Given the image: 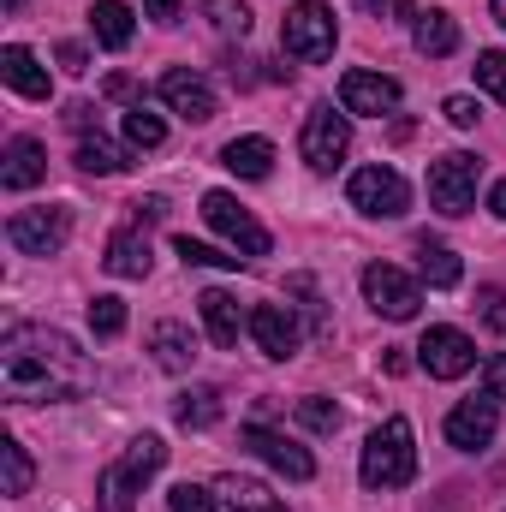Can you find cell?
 <instances>
[{"label":"cell","mask_w":506,"mask_h":512,"mask_svg":"<svg viewBox=\"0 0 506 512\" xmlns=\"http://www.w3.org/2000/svg\"><path fill=\"white\" fill-rule=\"evenodd\" d=\"M96 370L90 358L78 352V340H66L60 328H6L0 340V387L18 399V405H36V399H78L90 393Z\"/></svg>","instance_id":"1"},{"label":"cell","mask_w":506,"mask_h":512,"mask_svg":"<svg viewBox=\"0 0 506 512\" xmlns=\"http://www.w3.org/2000/svg\"><path fill=\"white\" fill-rule=\"evenodd\" d=\"M417 477V447H411V423L387 417L376 435L364 441V489H405Z\"/></svg>","instance_id":"2"},{"label":"cell","mask_w":506,"mask_h":512,"mask_svg":"<svg viewBox=\"0 0 506 512\" xmlns=\"http://www.w3.org/2000/svg\"><path fill=\"white\" fill-rule=\"evenodd\" d=\"M334 42H340V24H334V6H322V0L292 6L286 24H280V48L292 60H304V66H322L334 54Z\"/></svg>","instance_id":"3"},{"label":"cell","mask_w":506,"mask_h":512,"mask_svg":"<svg viewBox=\"0 0 506 512\" xmlns=\"http://www.w3.org/2000/svg\"><path fill=\"white\" fill-rule=\"evenodd\" d=\"M203 221L245 256V262H251V256H268V233H262V221H256L233 191H209V197H203Z\"/></svg>","instance_id":"4"},{"label":"cell","mask_w":506,"mask_h":512,"mask_svg":"<svg viewBox=\"0 0 506 512\" xmlns=\"http://www.w3.org/2000/svg\"><path fill=\"white\" fill-rule=\"evenodd\" d=\"M364 298H370V310L387 316V322H411L423 310V286L405 268H393V262H370L364 268Z\"/></svg>","instance_id":"5"},{"label":"cell","mask_w":506,"mask_h":512,"mask_svg":"<svg viewBox=\"0 0 506 512\" xmlns=\"http://www.w3.org/2000/svg\"><path fill=\"white\" fill-rule=\"evenodd\" d=\"M6 239H12V251H24V256L66 251V239H72V209H18V215L6 221Z\"/></svg>","instance_id":"6"},{"label":"cell","mask_w":506,"mask_h":512,"mask_svg":"<svg viewBox=\"0 0 506 512\" xmlns=\"http://www.w3.org/2000/svg\"><path fill=\"white\" fill-rule=\"evenodd\" d=\"M346 191H352V209H364V215H376V221H399V215L411 209V185H405L393 167H358Z\"/></svg>","instance_id":"7"},{"label":"cell","mask_w":506,"mask_h":512,"mask_svg":"<svg viewBox=\"0 0 506 512\" xmlns=\"http://www.w3.org/2000/svg\"><path fill=\"white\" fill-rule=\"evenodd\" d=\"M298 149H304V161H310L316 173H334V167L346 161V149H352V120L334 114V108H310Z\"/></svg>","instance_id":"8"},{"label":"cell","mask_w":506,"mask_h":512,"mask_svg":"<svg viewBox=\"0 0 506 512\" xmlns=\"http://www.w3.org/2000/svg\"><path fill=\"white\" fill-rule=\"evenodd\" d=\"M429 203L441 215H465L477 203V155H441V161H429Z\"/></svg>","instance_id":"9"},{"label":"cell","mask_w":506,"mask_h":512,"mask_svg":"<svg viewBox=\"0 0 506 512\" xmlns=\"http://www.w3.org/2000/svg\"><path fill=\"white\" fill-rule=\"evenodd\" d=\"M239 441L251 447L268 471H280V477H292V483H310V477H316V459H310L298 441H286L280 429H268V423H245V429H239Z\"/></svg>","instance_id":"10"},{"label":"cell","mask_w":506,"mask_h":512,"mask_svg":"<svg viewBox=\"0 0 506 512\" xmlns=\"http://www.w3.org/2000/svg\"><path fill=\"white\" fill-rule=\"evenodd\" d=\"M417 364H423L435 382H453V376H465V370L477 364V346H471V334H459V328H429V334L417 340Z\"/></svg>","instance_id":"11"},{"label":"cell","mask_w":506,"mask_h":512,"mask_svg":"<svg viewBox=\"0 0 506 512\" xmlns=\"http://www.w3.org/2000/svg\"><path fill=\"white\" fill-rule=\"evenodd\" d=\"M340 108L346 114H370V120H381V114H393L399 108V84L393 78H381V72H346L340 78Z\"/></svg>","instance_id":"12"},{"label":"cell","mask_w":506,"mask_h":512,"mask_svg":"<svg viewBox=\"0 0 506 512\" xmlns=\"http://www.w3.org/2000/svg\"><path fill=\"white\" fill-rule=\"evenodd\" d=\"M495 399L483 393V399H459L453 411H447V441L459 447V453H477V447H489L495 441Z\"/></svg>","instance_id":"13"},{"label":"cell","mask_w":506,"mask_h":512,"mask_svg":"<svg viewBox=\"0 0 506 512\" xmlns=\"http://www.w3.org/2000/svg\"><path fill=\"white\" fill-rule=\"evenodd\" d=\"M161 102H167L173 114H185L191 126L215 120V90H209V78H197V72H185V66H173V72L161 78Z\"/></svg>","instance_id":"14"},{"label":"cell","mask_w":506,"mask_h":512,"mask_svg":"<svg viewBox=\"0 0 506 512\" xmlns=\"http://www.w3.org/2000/svg\"><path fill=\"white\" fill-rule=\"evenodd\" d=\"M251 340L268 358H292L298 352V316L286 304H256L251 310Z\"/></svg>","instance_id":"15"},{"label":"cell","mask_w":506,"mask_h":512,"mask_svg":"<svg viewBox=\"0 0 506 512\" xmlns=\"http://www.w3.org/2000/svg\"><path fill=\"white\" fill-rule=\"evenodd\" d=\"M0 78H6L18 96H30V102H48V90H54V84H48V66H42L30 48H18V42L0 48Z\"/></svg>","instance_id":"16"},{"label":"cell","mask_w":506,"mask_h":512,"mask_svg":"<svg viewBox=\"0 0 506 512\" xmlns=\"http://www.w3.org/2000/svg\"><path fill=\"white\" fill-rule=\"evenodd\" d=\"M42 173H48L42 143L36 137H12L6 143V161H0V185L6 191H30V185H42Z\"/></svg>","instance_id":"17"},{"label":"cell","mask_w":506,"mask_h":512,"mask_svg":"<svg viewBox=\"0 0 506 512\" xmlns=\"http://www.w3.org/2000/svg\"><path fill=\"white\" fill-rule=\"evenodd\" d=\"M197 310H203V322H209V340H215V346H239V334L251 328V316L239 310V298H233V292H221V286H215V292H203V298H197Z\"/></svg>","instance_id":"18"},{"label":"cell","mask_w":506,"mask_h":512,"mask_svg":"<svg viewBox=\"0 0 506 512\" xmlns=\"http://www.w3.org/2000/svg\"><path fill=\"white\" fill-rule=\"evenodd\" d=\"M149 352H155V364H161V370H173V376H179V370H191V364H197V334H191L185 322H155V328H149Z\"/></svg>","instance_id":"19"},{"label":"cell","mask_w":506,"mask_h":512,"mask_svg":"<svg viewBox=\"0 0 506 512\" xmlns=\"http://www.w3.org/2000/svg\"><path fill=\"white\" fill-rule=\"evenodd\" d=\"M102 268L120 274V280H143V274H149V239H143L137 227H120V233L108 239V251H102Z\"/></svg>","instance_id":"20"},{"label":"cell","mask_w":506,"mask_h":512,"mask_svg":"<svg viewBox=\"0 0 506 512\" xmlns=\"http://www.w3.org/2000/svg\"><path fill=\"white\" fill-rule=\"evenodd\" d=\"M411 42H417L429 60H447V54L459 48V24H453L447 12H435V6H429V12H417V24H411Z\"/></svg>","instance_id":"21"},{"label":"cell","mask_w":506,"mask_h":512,"mask_svg":"<svg viewBox=\"0 0 506 512\" xmlns=\"http://www.w3.org/2000/svg\"><path fill=\"white\" fill-rule=\"evenodd\" d=\"M215 501H221V512H286L262 483H251V477H221V483H215Z\"/></svg>","instance_id":"22"},{"label":"cell","mask_w":506,"mask_h":512,"mask_svg":"<svg viewBox=\"0 0 506 512\" xmlns=\"http://www.w3.org/2000/svg\"><path fill=\"white\" fill-rule=\"evenodd\" d=\"M221 161H227L239 179H268V167H274V143H268V137H233V143L221 149Z\"/></svg>","instance_id":"23"},{"label":"cell","mask_w":506,"mask_h":512,"mask_svg":"<svg viewBox=\"0 0 506 512\" xmlns=\"http://www.w3.org/2000/svg\"><path fill=\"white\" fill-rule=\"evenodd\" d=\"M173 417H179V429H215L221 423V393L215 387H185L173 399Z\"/></svg>","instance_id":"24"},{"label":"cell","mask_w":506,"mask_h":512,"mask_svg":"<svg viewBox=\"0 0 506 512\" xmlns=\"http://www.w3.org/2000/svg\"><path fill=\"white\" fill-rule=\"evenodd\" d=\"M90 30H96L102 48H126L131 42V6L126 0H96L90 6Z\"/></svg>","instance_id":"25"},{"label":"cell","mask_w":506,"mask_h":512,"mask_svg":"<svg viewBox=\"0 0 506 512\" xmlns=\"http://www.w3.org/2000/svg\"><path fill=\"white\" fill-rule=\"evenodd\" d=\"M161 465H167V447H161V435H137V441L126 447V459H120V471H126L137 489H143V483H149Z\"/></svg>","instance_id":"26"},{"label":"cell","mask_w":506,"mask_h":512,"mask_svg":"<svg viewBox=\"0 0 506 512\" xmlns=\"http://www.w3.org/2000/svg\"><path fill=\"white\" fill-rule=\"evenodd\" d=\"M417 268H423V280H429L435 292H447V286H459V274H465V268H459V256L447 251V245H429V239L417 245Z\"/></svg>","instance_id":"27"},{"label":"cell","mask_w":506,"mask_h":512,"mask_svg":"<svg viewBox=\"0 0 506 512\" xmlns=\"http://www.w3.org/2000/svg\"><path fill=\"white\" fill-rule=\"evenodd\" d=\"M0 471H6V483H0L6 495H30V483H36V465H30V453H24L12 435L0 441Z\"/></svg>","instance_id":"28"},{"label":"cell","mask_w":506,"mask_h":512,"mask_svg":"<svg viewBox=\"0 0 506 512\" xmlns=\"http://www.w3.org/2000/svg\"><path fill=\"white\" fill-rule=\"evenodd\" d=\"M131 489H137V483H131L126 471L108 465V471L96 477V512H131Z\"/></svg>","instance_id":"29"},{"label":"cell","mask_w":506,"mask_h":512,"mask_svg":"<svg viewBox=\"0 0 506 512\" xmlns=\"http://www.w3.org/2000/svg\"><path fill=\"white\" fill-rule=\"evenodd\" d=\"M78 167H84V173H126V155H120L108 137H84V143H78Z\"/></svg>","instance_id":"30"},{"label":"cell","mask_w":506,"mask_h":512,"mask_svg":"<svg viewBox=\"0 0 506 512\" xmlns=\"http://www.w3.org/2000/svg\"><path fill=\"white\" fill-rule=\"evenodd\" d=\"M173 251L185 256V268H245V256H239V251H215V245H197L191 233H185Z\"/></svg>","instance_id":"31"},{"label":"cell","mask_w":506,"mask_h":512,"mask_svg":"<svg viewBox=\"0 0 506 512\" xmlns=\"http://www.w3.org/2000/svg\"><path fill=\"white\" fill-rule=\"evenodd\" d=\"M203 12H209V24H215L221 36H245V30H251L245 0H203Z\"/></svg>","instance_id":"32"},{"label":"cell","mask_w":506,"mask_h":512,"mask_svg":"<svg viewBox=\"0 0 506 512\" xmlns=\"http://www.w3.org/2000/svg\"><path fill=\"white\" fill-rule=\"evenodd\" d=\"M126 143H131V149H161V143H167V126H161L155 114L131 108V114H126Z\"/></svg>","instance_id":"33"},{"label":"cell","mask_w":506,"mask_h":512,"mask_svg":"<svg viewBox=\"0 0 506 512\" xmlns=\"http://www.w3.org/2000/svg\"><path fill=\"white\" fill-rule=\"evenodd\" d=\"M90 328H96L102 340L126 334V304H120V298H96V304H90Z\"/></svg>","instance_id":"34"},{"label":"cell","mask_w":506,"mask_h":512,"mask_svg":"<svg viewBox=\"0 0 506 512\" xmlns=\"http://www.w3.org/2000/svg\"><path fill=\"white\" fill-rule=\"evenodd\" d=\"M298 417H304V429H316V435H334V429H340V405H334V399H298Z\"/></svg>","instance_id":"35"},{"label":"cell","mask_w":506,"mask_h":512,"mask_svg":"<svg viewBox=\"0 0 506 512\" xmlns=\"http://www.w3.org/2000/svg\"><path fill=\"white\" fill-rule=\"evenodd\" d=\"M477 84H483L489 96H501V102H506V54H501V48L477 54Z\"/></svg>","instance_id":"36"},{"label":"cell","mask_w":506,"mask_h":512,"mask_svg":"<svg viewBox=\"0 0 506 512\" xmlns=\"http://www.w3.org/2000/svg\"><path fill=\"white\" fill-rule=\"evenodd\" d=\"M167 512H215V495L197 489V483H179V489L167 495Z\"/></svg>","instance_id":"37"},{"label":"cell","mask_w":506,"mask_h":512,"mask_svg":"<svg viewBox=\"0 0 506 512\" xmlns=\"http://www.w3.org/2000/svg\"><path fill=\"white\" fill-rule=\"evenodd\" d=\"M477 316H483L495 334H506V292L501 286H483V292H477Z\"/></svg>","instance_id":"38"},{"label":"cell","mask_w":506,"mask_h":512,"mask_svg":"<svg viewBox=\"0 0 506 512\" xmlns=\"http://www.w3.org/2000/svg\"><path fill=\"white\" fill-rule=\"evenodd\" d=\"M441 114H447V126H459V131H471L477 120H483L471 96H447V108H441Z\"/></svg>","instance_id":"39"},{"label":"cell","mask_w":506,"mask_h":512,"mask_svg":"<svg viewBox=\"0 0 506 512\" xmlns=\"http://www.w3.org/2000/svg\"><path fill=\"white\" fill-rule=\"evenodd\" d=\"M483 393H489L495 405L506 399V352H501V358H489V364H483Z\"/></svg>","instance_id":"40"},{"label":"cell","mask_w":506,"mask_h":512,"mask_svg":"<svg viewBox=\"0 0 506 512\" xmlns=\"http://www.w3.org/2000/svg\"><path fill=\"white\" fill-rule=\"evenodd\" d=\"M60 66H66V72H90V54H84L78 42H66V48H60Z\"/></svg>","instance_id":"41"},{"label":"cell","mask_w":506,"mask_h":512,"mask_svg":"<svg viewBox=\"0 0 506 512\" xmlns=\"http://www.w3.org/2000/svg\"><path fill=\"white\" fill-rule=\"evenodd\" d=\"M143 12H149L155 24H173V18H179V0H143Z\"/></svg>","instance_id":"42"},{"label":"cell","mask_w":506,"mask_h":512,"mask_svg":"<svg viewBox=\"0 0 506 512\" xmlns=\"http://www.w3.org/2000/svg\"><path fill=\"white\" fill-rule=\"evenodd\" d=\"M489 215H495V221H506V179L489 191Z\"/></svg>","instance_id":"43"},{"label":"cell","mask_w":506,"mask_h":512,"mask_svg":"<svg viewBox=\"0 0 506 512\" xmlns=\"http://www.w3.org/2000/svg\"><path fill=\"white\" fill-rule=\"evenodd\" d=\"M364 12H393V0H358Z\"/></svg>","instance_id":"44"},{"label":"cell","mask_w":506,"mask_h":512,"mask_svg":"<svg viewBox=\"0 0 506 512\" xmlns=\"http://www.w3.org/2000/svg\"><path fill=\"white\" fill-rule=\"evenodd\" d=\"M495 24L506 30V0H495Z\"/></svg>","instance_id":"45"},{"label":"cell","mask_w":506,"mask_h":512,"mask_svg":"<svg viewBox=\"0 0 506 512\" xmlns=\"http://www.w3.org/2000/svg\"><path fill=\"white\" fill-rule=\"evenodd\" d=\"M6 12H24V0H6Z\"/></svg>","instance_id":"46"}]
</instances>
